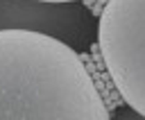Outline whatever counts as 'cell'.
<instances>
[{
    "mask_svg": "<svg viewBox=\"0 0 145 120\" xmlns=\"http://www.w3.org/2000/svg\"><path fill=\"white\" fill-rule=\"evenodd\" d=\"M34 32L50 36L77 54L97 36V20L82 2L0 0V32Z\"/></svg>",
    "mask_w": 145,
    "mask_h": 120,
    "instance_id": "3957f363",
    "label": "cell"
},
{
    "mask_svg": "<svg viewBox=\"0 0 145 120\" xmlns=\"http://www.w3.org/2000/svg\"><path fill=\"white\" fill-rule=\"evenodd\" d=\"M82 57L34 32H0V120H109Z\"/></svg>",
    "mask_w": 145,
    "mask_h": 120,
    "instance_id": "6da1fadb",
    "label": "cell"
},
{
    "mask_svg": "<svg viewBox=\"0 0 145 120\" xmlns=\"http://www.w3.org/2000/svg\"><path fill=\"white\" fill-rule=\"evenodd\" d=\"M45 2H79V0H45Z\"/></svg>",
    "mask_w": 145,
    "mask_h": 120,
    "instance_id": "5b68a950",
    "label": "cell"
},
{
    "mask_svg": "<svg viewBox=\"0 0 145 120\" xmlns=\"http://www.w3.org/2000/svg\"><path fill=\"white\" fill-rule=\"evenodd\" d=\"M95 43L125 106L145 118V0H106Z\"/></svg>",
    "mask_w": 145,
    "mask_h": 120,
    "instance_id": "7a4b0ae2",
    "label": "cell"
},
{
    "mask_svg": "<svg viewBox=\"0 0 145 120\" xmlns=\"http://www.w3.org/2000/svg\"><path fill=\"white\" fill-rule=\"evenodd\" d=\"M109 120H145L140 113H136L134 109H129V106H120Z\"/></svg>",
    "mask_w": 145,
    "mask_h": 120,
    "instance_id": "277c9868",
    "label": "cell"
}]
</instances>
